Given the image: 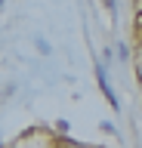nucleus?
Returning <instances> with one entry per match:
<instances>
[{"instance_id":"nucleus-2","label":"nucleus","mask_w":142,"mask_h":148,"mask_svg":"<svg viewBox=\"0 0 142 148\" xmlns=\"http://www.w3.org/2000/svg\"><path fill=\"white\" fill-rule=\"evenodd\" d=\"M0 6H3V0H0Z\"/></svg>"},{"instance_id":"nucleus-1","label":"nucleus","mask_w":142,"mask_h":148,"mask_svg":"<svg viewBox=\"0 0 142 148\" xmlns=\"http://www.w3.org/2000/svg\"><path fill=\"white\" fill-rule=\"evenodd\" d=\"M105 6H108V9H114V0H105Z\"/></svg>"}]
</instances>
